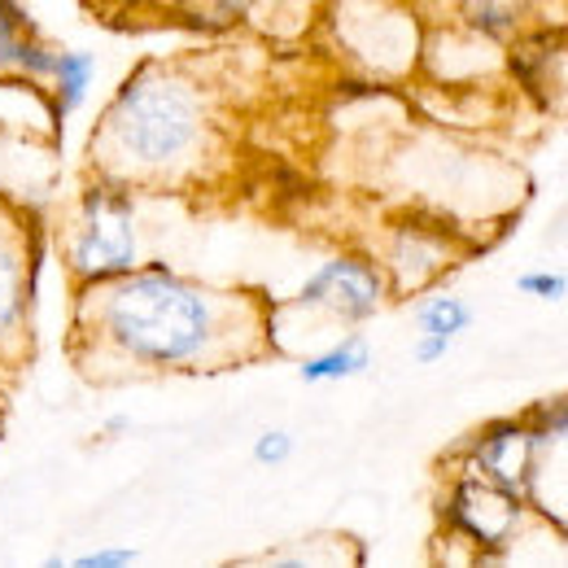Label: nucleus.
Instances as JSON below:
<instances>
[{
  "instance_id": "11",
  "label": "nucleus",
  "mask_w": 568,
  "mask_h": 568,
  "mask_svg": "<svg viewBox=\"0 0 568 568\" xmlns=\"http://www.w3.org/2000/svg\"><path fill=\"white\" fill-rule=\"evenodd\" d=\"M372 367V346H367V337H342L337 346H328L324 355L306 358L302 363V381L306 385H324V381H346V376H358V372H367Z\"/></svg>"
},
{
  "instance_id": "15",
  "label": "nucleus",
  "mask_w": 568,
  "mask_h": 568,
  "mask_svg": "<svg viewBox=\"0 0 568 568\" xmlns=\"http://www.w3.org/2000/svg\"><path fill=\"white\" fill-rule=\"evenodd\" d=\"M293 455V437L284 433V428H267V433H258V442H254V459L263 464V468H276Z\"/></svg>"
},
{
  "instance_id": "9",
  "label": "nucleus",
  "mask_w": 568,
  "mask_h": 568,
  "mask_svg": "<svg viewBox=\"0 0 568 568\" xmlns=\"http://www.w3.org/2000/svg\"><path fill=\"white\" fill-rule=\"evenodd\" d=\"M44 83H49L53 128H58V136H62V128L83 110V101H88V92H92V83H97V58H92V53H79V49H58L53 71H49Z\"/></svg>"
},
{
  "instance_id": "16",
  "label": "nucleus",
  "mask_w": 568,
  "mask_h": 568,
  "mask_svg": "<svg viewBox=\"0 0 568 568\" xmlns=\"http://www.w3.org/2000/svg\"><path fill=\"white\" fill-rule=\"evenodd\" d=\"M516 288L529 293V297H542V302H560L568 293V281L556 276V272H525V276L516 281Z\"/></svg>"
},
{
  "instance_id": "2",
  "label": "nucleus",
  "mask_w": 568,
  "mask_h": 568,
  "mask_svg": "<svg viewBox=\"0 0 568 568\" xmlns=\"http://www.w3.org/2000/svg\"><path fill=\"white\" fill-rule=\"evenodd\" d=\"M219 141L214 92L189 67L144 62L123 79L97 132L88 136L92 171L123 184H180L206 166Z\"/></svg>"
},
{
  "instance_id": "18",
  "label": "nucleus",
  "mask_w": 568,
  "mask_h": 568,
  "mask_svg": "<svg viewBox=\"0 0 568 568\" xmlns=\"http://www.w3.org/2000/svg\"><path fill=\"white\" fill-rule=\"evenodd\" d=\"M0 214H4V211H0Z\"/></svg>"
},
{
  "instance_id": "8",
  "label": "nucleus",
  "mask_w": 568,
  "mask_h": 568,
  "mask_svg": "<svg viewBox=\"0 0 568 568\" xmlns=\"http://www.w3.org/2000/svg\"><path fill=\"white\" fill-rule=\"evenodd\" d=\"M53 58L58 49L40 36L36 18L18 0H0V74L44 83L53 71Z\"/></svg>"
},
{
  "instance_id": "12",
  "label": "nucleus",
  "mask_w": 568,
  "mask_h": 568,
  "mask_svg": "<svg viewBox=\"0 0 568 568\" xmlns=\"http://www.w3.org/2000/svg\"><path fill=\"white\" fill-rule=\"evenodd\" d=\"M455 4H459L464 22L473 31H486V36L516 31L529 18V9H534V0H455Z\"/></svg>"
},
{
  "instance_id": "14",
  "label": "nucleus",
  "mask_w": 568,
  "mask_h": 568,
  "mask_svg": "<svg viewBox=\"0 0 568 568\" xmlns=\"http://www.w3.org/2000/svg\"><path fill=\"white\" fill-rule=\"evenodd\" d=\"M67 565H74V568H132V565H141V556H136L132 547H97V551L67 556Z\"/></svg>"
},
{
  "instance_id": "10",
  "label": "nucleus",
  "mask_w": 568,
  "mask_h": 568,
  "mask_svg": "<svg viewBox=\"0 0 568 568\" xmlns=\"http://www.w3.org/2000/svg\"><path fill=\"white\" fill-rule=\"evenodd\" d=\"M166 9L175 18H184V27L227 31V27L254 22L258 9H267V0H166Z\"/></svg>"
},
{
  "instance_id": "17",
  "label": "nucleus",
  "mask_w": 568,
  "mask_h": 568,
  "mask_svg": "<svg viewBox=\"0 0 568 568\" xmlns=\"http://www.w3.org/2000/svg\"><path fill=\"white\" fill-rule=\"evenodd\" d=\"M450 346H455V337L420 333V337H416V346H412V358H416V363H437V358L450 355Z\"/></svg>"
},
{
  "instance_id": "1",
  "label": "nucleus",
  "mask_w": 568,
  "mask_h": 568,
  "mask_svg": "<svg viewBox=\"0 0 568 568\" xmlns=\"http://www.w3.org/2000/svg\"><path fill=\"white\" fill-rule=\"evenodd\" d=\"M272 311L250 288L189 281L166 263L74 288L71 358L92 381L211 376L272 355Z\"/></svg>"
},
{
  "instance_id": "5",
  "label": "nucleus",
  "mask_w": 568,
  "mask_h": 568,
  "mask_svg": "<svg viewBox=\"0 0 568 568\" xmlns=\"http://www.w3.org/2000/svg\"><path fill=\"white\" fill-rule=\"evenodd\" d=\"M385 297H389V281L372 258L337 254V258H328L324 267H315L302 281V288L293 293V306L333 315L342 324H363L385 306Z\"/></svg>"
},
{
  "instance_id": "6",
  "label": "nucleus",
  "mask_w": 568,
  "mask_h": 568,
  "mask_svg": "<svg viewBox=\"0 0 568 568\" xmlns=\"http://www.w3.org/2000/svg\"><path fill=\"white\" fill-rule=\"evenodd\" d=\"M525 503L529 498L511 495L495 481L477 477V473H464L450 486V498H446V525L481 551H503L511 542L520 516H525Z\"/></svg>"
},
{
  "instance_id": "4",
  "label": "nucleus",
  "mask_w": 568,
  "mask_h": 568,
  "mask_svg": "<svg viewBox=\"0 0 568 568\" xmlns=\"http://www.w3.org/2000/svg\"><path fill=\"white\" fill-rule=\"evenodd\" d=\"M44 245L0 214V363H22L31 346V311H36V281H40Z\"/></svg>"
},
{
  "instance_id": "3",
  "label": "nucleus",
  "mask_w": 568,
  "mask_h": 568,
  "mask_svg": "<svg viewBox=\"0 0 568 568\" xmlns=\"http://www.w3.org/2000/svg\"><path fill=\"white\" fill-rule=\"evenodd\" d=\"M141 263V232L132 189L92 175L74 202V219L62 232V267L71 288L114 281Z\"/></svg>"
},
{
  "instance_id": "13",
  "label": "nucleus",
  "mask_w": 568,
  "mask_h": 568,
  "mask_svg": "<svg viewBox=\"0 0 568 568\" xmlns=\"http://www.w3.org/2000/svg\"><path fill=\"white\" fill-rule=\"evenodd\" d=\"M416 328L420 333H442V337H459L464 328H473V306L455 293H428L416 306Z\"/></svg>"
},
{
  "instance_id": "7",
  "label": "nucleus",
  "mask_w": 568,
  "mask_h": 568,
  "mask_svg": "<svg viewBox=\"0 0 568 568\" xmlns=\"http://www.w3.org/2000/svg\"><path fill=\"white\" fill-rule=\"evenodd\" d=\"M538 446H542V433L529 420H495L468 442V468L464 473H477L511 495L529 498Z\"/></svg>"
}]
</instances>
